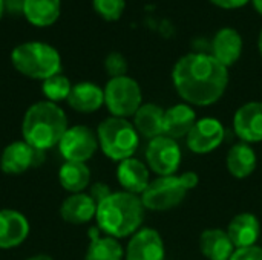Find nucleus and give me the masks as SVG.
I'll return each instance as SVG.
<instances>
[{"instance_id":"nucleus-1","label":"nucleus","mask_w":262,"mask_h":260,"mask_svg":"<svg viewBox=\"0 0 262 260\" xmlns=\"http://www.w3.org/2000/svg\"><path fill=\"white\" fill-rule=\"evenodd\" d=\"M177 93L190 106L207 107L218 103L229 86V69L206 52L183 55L172 69Z\"/></svg>"},{"instance_id":"nucleus-2","label":"nucleus","mask_w":262,"mask_h":260,"mask_svg":"<svg viewBox=\"0 0 262 260\" xmlns=\"http://www.w3.org/2000/svg\"><path fill=\"white\" fill-rule=\"evenodd\" d=\"M146 208L141 198L127 192H112L97 204V227L101 233L115 239L135 234L144 221Z\"/></svg>"},{"instance_id":"nucleus-3","label":"nucleus","mask_w":262,"mask_h":260,"mask_svg":"<svg viewBox=\"0 0 262 260\" xmlns=\"http://www.w3.org/2000/svg\"><path fill=\"white\" fill-rule=\"evenodd\" d=\"M68 127V115L60 104L41 100L26 109L21 120V139L46 152L58 146Z\"/></svg>"},{"instance_id":"nucleus-4","label":"nucleus","mask_w":262,"mask_h":260,"mask_svg":"<svg viewBox=\"0 0 262 260\" xmlns=\"http://www.w3.org/2000/svg\"><path fill=\"white\" fill-rule=\"evenodd\" d=\"M14 69L26 78L45 81L61 74L60 52L45 41H25L11 52Z\"/></svg>"},{"instance_id":"nucleus-5","label":"nucleus","mask_w":262,"mask_h":260,"mask_svg":"<svg viewBox=\"0 0 262 260\" xmlns=\"http://www.w3.org/2000/svg\"><path fill=\"white\" fill-rule=\"evenodd\" d=\"M198 182L200 178L195 172H184L180 176H157L140 198L146 210L169 211L178 207Z\"/></svg>"},{"instance_id":"nucleus-6","label":"nucleus","mask_w":262,"mask_h":260,"mask_svg":"<svg viewBox=\"0 0 262 260\" xmlns=\"http://www.w3.org/2000/svg\"><path fill=\"white\" fill-rule=\"evenodd\" d=\"M95 133L98 149L106 158L115 162L134 158L140 146V135L134 124L126 118L109 116L98 124Z\"/></svg>"},{"instance_id":"nucleus-7","label":"nucleus","mask_w":262,"mask_h":260,"mask_svg":"<svg viewBox=\"0 0 262 260\" xmlns=\"http://www.w3.org/2000/svg\"><path fill=\"white\" fill-rule=\"evenodd\" d=\"M104 90V106L111 116L129 120L143 106V92L137 80L129 75L109 78Z\"/></svg>"},{"instance_id":"nucleus-8","label":"nucleus","mask_w":262,"mask_h":260,"mask_svg":"<svg viewBox=\"0 0 262 260\" xmlns=\"http://www.w3.org/2000/svg\"><path fill=\"white\" fill-rule=\"evenodd\" d=\"M183 152L177 139L166 135L157 136L147 143L146 164L157 176H172L180 170Z\"/></svg>"},{"instance_id":"nucleus-9","label":"nucleus","mask_w":262,"mask_h":260,"mask_svg":"<svg viewBox=\"0 0 262 260\" xmlns=\"http://www.w3.org/2000/svg\"><path fill=\"white\" fill-rule=\"evenodd\" d=\"M57 149L64 161L88 162L98 150L97 133L84 124L69 126Z\"/></svg>"},{"instance_id":"nucleus-10","label":"nucleus","mask_w":262,"mask_h":260,"mask_svg":"<svg viewBox=\"0 0 262 260\" xmlns=\"http://www.w3.org/2000/svg\"><path fill=\"white\" fill-rule=\"evenodd\" d=\"M45 159V152L18 139L9 143L0 155V170L8 176H20L28 170L40 166Z\"/></svg>"},{"instance_id":"nucleus-11","label":"nucleus","mask_w":262,"mask_h":260,"mask_svg":"<svg viewBox=\"0 0 262 260\" xmlns=\"http://www.w3.org/2000/svg\"><path fill=\"white\" fill-rule=\"evenodd\" d=\"M226 139V129L223 123L216 118L206 116L195 123L189 135L186 136V144L189 150L195 155H209L215 152Z\"/></svg>"},{"instance_id":"nucleus-12","label":"nucleus","mask_w":262,"mask_h":260,"mask_svg":"<svg viewBox=\"0 0 262 260\" xmlns=\"http://www.w3.org/2000/svg\"><path fill=\"white\" fill-rule=\"evenodd\" d=\"M164 242L155 228H140L129 238L124 250V260H164Z\"/></svg>"},{"instance_id":"nucleus-13","label":"nucleus","mask_w":262,"mask_h":260,"mask_svg":"<svg viewBox=\"0 0 262 260\" xmlns=\"http://www.w3.org/2000/svg\"><path fill=\"white\" fill-rule=\"evenodd\" d=\"M233 130L247 144L262 143V101H249L233 115Z\"/></svg>"},{"instance_id":"nucleus-14","label":"nucleus","mask_w":262,"mask_h":260,"mask_svg":"<svg viewBox=\"0 0 262 260\" xmlns=\"http://www.w3.org/2000/svg\"><path fill=\"white\" fill-rule=\"evenodd\" d=\"M31 225L28 218L14 208L0 210V250H14L29 236Z\"/></svg>"},{"instance_id":"nucleus-15","label":"nucleus","mask_w":262,"mask_h":260,"mask_svg":"<svg viewBox=\"0 0 262 260\" xmlns=\"http://www.w3.org/2000/svg\"><path fill=\"white\" fill-rule=\"evenodd\" d=\"M243 48H244V41L238 29L226 26V28H221L213 35L210 55L215 57L223 66L229 69L241 58Z\"/></svg>"},{"instance_id":"nucleus-16","label":"nucleus","mask_w":262,"mask_h":260,"mask_svg":"<svg viewBox=\"0 0 262 260\" xmlns=\"http://www.w3.org/2000/svg\"><path fill=\"white\" fill-rule=\"evenodd\" d=\"M117 181L123 192L141 196L150 184V170L143 161L127 158L117 166Z\"/></svg>"},{"instance_id":"nucleus-17","label":"nucleus","mask_w":262,"mask_h":260,"mask_svg":"<svg viewBox=\"0 0 262 260\" xmlns=\"http://www.w3.org/2000/svg\"><path fill=\"white\" fill-rule=\"evenodd\" d=\"M97 202L89 193H75L64 198L60 205V218L71 225H84L95 219Z\"/></svg>"},{"instance_id":"nucleus-18","label":"nucleus","mask_w":262,"mask_h":260,"mask_svg":"<svg viewBox=\"0 0 262 260\" xmlns=\"http://www.w3.org/2000/svg\"><path fill=\"white\" fill-rule=\"evenodd\" d=\"M196 121H198L196 112L193 110L190 104L187 103L175 104L164 110L163 135L173 138L177 141L180 138H186Z\"/></svg>"},{"instance_id":"nucleus-19","label":"nucleus","mask_w":262,"mask_h":260,"mask_svg":"<svg viewBox=\"0 0 262 260\" xmlns=\"http://www.w3.org/2000/svg\"><path fill=\"white\" fill-rule=\"evenodd\" d=\"M226 231L236 250L253 247L261 238V222L253 213H238L229 222Z\"/></svg>"},{"instance_id":"nucleus-20","label":"nucleus","mask_w":262,"mask_h":260,"mask_svg":"<svg viewBox=\"0 0 262 260\" xmlns=\"http://www.w3.org/2000/svg\"><path fill=\"white\" fill-rule=\"evenodd\" d=\"M66 103L78 113H94L104 106V90L92 81H80L72 86Z\"/></svg>"},{"instance_id":"nucleus-21","label":"nucleus","mask_w":262,"mask_h":260,"mask_svg":"<svg viewBox=\"0 0 262 260\" xmlns=\"http://www.w3.org/2000/svg\"><path fill=\"white\" fill-rule=\"evenodd\" d=\"M124 248L120 241L101 233L98 227L89 228V245L84 253V260H123Z\"/></svg>"},{"instance_id":"nucleus-22","label":"nucleus","mask_w":262,"mask_h":260,"mask_svg":"<svg viewBox=\"0 0 262 260\" xmlns=\"http://www.w3.org/2000/svg\"><path fill=\"white\" fill-rule=\"evenodd\" d=\"M258 166V156L253 147L247 143H238L232 146L226 156L227 172L235 179H246L252 176Z\"/></svg>"},{"instance_id":"nucleus-23","label":"nucleus","mask_w":262,"mask_h":260,"mask_svg":"<svg viewBox=\"0 0 262 260\" xmlns=\"http://www.w3.org/2000/svg\"><path fill=\"white\" fill-rule=\"evenodd\" d=\"M200 250L204 257L209 260H216L230 259L236 248L232 244L226 230L207 228L200 236Z\"/></svg>"},{"instance_id":"nucleus-24","label":"nucleus","mask_w":262,"mask_h":260,"mask_svg":"<svg viewBox=\"0 0 262 260\" xmlns=\"http://www.w3.org/2000/svg\"><path fill=\"white\" fill-rule=\"evenodd\" d=\"M134 118V127L137 129L138 135L146 139H154L163 135V120H164V109L154 103L143 104Z\"/></svg>"},{"instance_id":"nucleus-25","label":"nucleus","mask_w":262,"mask_h":260,"mask_svg":"<svg viewBox=\"0 0 262 260\" xmlns=\"http://www.w3.org/2000/svg\"><path fill=\"white\" fill-rule=\"evenodd\" d=\"M58 182L69 195L84 193L91 185V169L86 162L64 161L58 169Z\"/></svg>"},{"instance_id":"nucleus-26","label":"nucleus","mask_w":262,"mask_h":260,"mask_svg":"<svg viewBox=\"0 0 262 260\" xmlns=\"http://www.w3.org/2000/svg\"><path fill=\"white\" fill-rule=\"evenodd\" d=\"M61 12V0H25L23 15L37 28L54 25Z\"/></svg>"},{"instance_id":"nucleus-27","label":"nucleus","mask_w":262,"mask_h":260,"mask_svg":"<svg viewBox=\"0 0 262 260\" xmlns=\"http://www.w3.org/2000/svg\"><path fill=\"white\" fill-rule=\"evenodd\" d=\"M72 83L71 80L63 75V74H57L45 81H41V93L45 97L46 101L60 104L61 101H66L71 90H72Z\"/></svg>"},{"instance_id":"nucleus-28","label":"nucleus","mask_w":262,"mask_h":260,"mask_svg":"<svg viewBox=\"0 0 262 260\" xmlns=\"http://www.w3.org/2000/svg\"><path fill=\"white\" fill-rule=\"evenodd\" d=\"M94 11L106 21H117L126 9V0H92Z\"/></svg>"},{"instance_id":"nucleus-29","label":"nucleus","mask_w":262,"mask_h":260,"mask_svg":"<svg viewBox=\"0 0 262 260\" xmlns=\"http://www.w3.org/2000/svg\"><path fill=\"white\" fill-rule=\"evenodd\" d=\"M127 60L121 52H111L104 58V70L111 78L127 75Z\"/></svg>"},{"instance_id":"nucleus-30","label":"nucleus","mask_w":262,"mask_h":260,"mask_svg":"<svg viewBox=\"0 0 262 260\" xmlns=\"http://www.w3.org/2000/svg\"><path fill=\"white\" fill-rule=\"evenodd\" d=\"M230 260H262V247L253 245L247 248H238L232 254Z\"/></svg>"},{"instance_id":"nucleus-31","label":"nucleus","mask_w":262,"mask_h":260,"mask_svg":"<svg viewBox=\"0 0 262 260\" xmlns=\"http://www.w3.org/2000/svg\"><path fill=\"white\" fill-rule=\"evenodd\" d=\"M111 193H112V190H111L109 185L104 184V182H95V184H92L91 188H89V195H91V198H92L97 204L101 202L104 198H107Z\"/></svg>"},{"instance_id":"nucleus-32","label":"nucleus","mask_w":262,"mask_h":260,"mask_svg":"<svg viewBox=\"0 0 262 260\" xmlns=\"http://www.w3.org/2000/svg\"><path fill=\"white\" fill-rule=\"evenodd\" d=\"M252 0H210V3H213L215 6L221 8V9H239L243 6H246L247 3H250Z\"/></svg>"},{"instance_id":"nucleus-33","label":"nucleus","mask_w":262,"mask_h":260,"mask_svg":"<svg viewBox=\"0 0 262 260\" xmlns=\"http://www.w3.org/2000/svg\"><path fill=\"white\" fill-rule=\"evenodd\" d=\"M5 12L11 15H20L23 14L25 8V0H3Z\"/></svg>"},{"instance_id":"nucleus-34","label":"nucleus","mask_w":262,"mask_h":260,"mask_svg":"<svg viewBox=\"0 0 262 260\" xmlns=\"http://www.w3.org/2000/svg\"><path fill=\"white\" fill-rule=\"evenodd\" d=\"M252 5H253L255 11L262 17V0H252Z\"/></svg>"},{"instance_id":"nucleus-35","label":"nucleus","mask_w":262,"mask_h":260,"mask_svg":"<svg viewBox=\"0 0 262 260\" xmlns=\"http://www.w3.org/2000/svg\"><path fill=\"white\" fill-rule=\"evenodd\" d=\"M26 260H54L51 256H48V254H35V256H31V257H28Z\"/></svg>"},{"instance_id":"nucleus-36","label":"nucleus","mask_w":262,"mask_h":260,"mask_svg":"<svg viewBox=\"0 0 262 260\" xmlns=\"http://www.w3.org/2000/svg\"><path fill=\"white\" fill-rule=\"evenodd\" d=\"M258 51H259V55L262 57V28L259 31V35H258Z\"/></svg>"},{"instance_id":"nucleus-37","label":"nucleus","mask_w":262,"mask_h":260,"mask_svg":"<svg viewBox=\"0 0 262 260\" xmlns=\"http://www.w3.org/2000/svg\"><path fill=\"white\" fill-rule=\"evenodd\" d=\"M3 14H5V6H3V0H0V20H2Z\"/></svg>"},{"instance_id":"nucleus-38","label":"nucleus","mask_w":262,"mask_h":260,"mask_svg":"<svg viewBox=\"0 0 262 260\" xmlns=\"http://www.w3.org/2000/svg\"><path fill=\"white\" fill-rule=\"evenodd\" d=\"M216 260H230V259H216Z\"/></svg>"}]
</instances>
